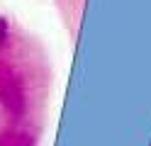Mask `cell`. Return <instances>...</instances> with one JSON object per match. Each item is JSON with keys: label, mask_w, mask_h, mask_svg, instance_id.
<instances>
[{"label": "cell", "mask_w": 151, "mask_h": 146, "mask_svg": "<svg viewBox=\"0 0 151 146\" xmlns=\"http://www.w3.org/2000/svg\"><path fill=\"white\" fill-rule=\"evenodd\" d=\"M0 100L3 105L10 110L12 114H20L24 110V97H22V90L12 78H3L0 81Z\"/></svg>", "instance_id": "6da1fadb"}, {"label": "cell", "mask_w": 151, "mask_h": 146, "mask_svg": "<svg viewBox=\"0 0 151 146\" xmlns=\"http://www.w3.org/2000/svg\"><path fill=\"white\" fill-rule=\"evenodd\" d=\"M5 39H7V22L0 17V46L5 44Z\"/></svg>", "instance_id": "7a4b0ae2"}]
</instances>
